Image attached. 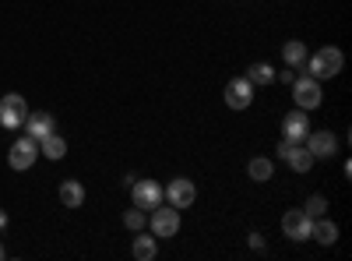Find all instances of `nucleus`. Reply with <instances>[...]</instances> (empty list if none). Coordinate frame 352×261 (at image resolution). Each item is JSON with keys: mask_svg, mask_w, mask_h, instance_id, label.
<instances>
[{"mask_svg": "<svg viewBox=\"0 0 352 261\" xmlns=\"http://www.w3.org/2000/svg\"><path fill=\"white\" fill-rule=\"evenodd\" d=\"M25 134L28 138H46V134H53V117H50V113H28V117H25Z\"/></svg>", "mask_w": 352, "mask_h": 261, "instance_id": "nucleus-13", "label": "nucleus"}, {"mask_svg": "<svg viewBox=\"0 0 352 261\" xmlns=\"http://www.w3.org/2000/svg\"><path fill=\"white\" fill-rule=\"evenodd\" d=\"M250 247L261 251V247H264V237H261V233H250Z\"/></svg>", "mask_w": 352, "mask_h": 261, "instance_id": "nucleus-23", "label": "nucleus"}, {"mask_svg": "<svg viewBox=\"0 0 352 261\" xmlns=\"http://www.w3.org/2000/svg\"><path fill=\"white\" fill-rule=\"evenodd\" d=\"M324 209H328V198H324V194H310V198L303 201V212H307L310 219L324 216Z\"/></svg>", "mask_w": 352, "mask_h": 261, "instance_id": "nucleus-21", "label": "nucleus"}, {"mask_svg": "<svg viewBox=\"0 0 352 261\" xmlns=\"http://www.w3.org/2000/svg\"><path fill=\"white\" fill-rule=\"evenodd\" d=\"M292 99H296V109H317L320 106V85H317V78L303 74V78L292 81Z\"/></svg>", "mask_w": 352, "mask_h": 261, "instance_id": "nucleus-6", "label": "nucleus"}, {"mask_svg": "<svg viewBox=\"0 0 352 261\" xmlns=\"http://www.w3.org/2000/svg\"><path fill=\"white\" fill-rule=\"evenodd\" d=\"M162 198L169 201L173 209H190V205H194V198H197V187H194L187 177H173L169 187L162 191Z\"/></svg>", "mask_w": 352, "mask_h": 261, "instance_id": "nucleus-7", "label": "nucleus"}, {"mask_svg": "<svg viewBox=\"0 0 352 261\" xmlns=\"http://www.w3.org/2000/svg\"><path fill=\"white\" fill-rule=\"evenodd\" d=\"M310 237H314L317 244L331 247V244L338 240V226H335V222H328L324 216H317V219H314V226H310Z\"/></svg>", "mask_w": 352, "mask_h": 261, "instance_id": "nucleus-16", "label": "nucleus"}, {"mask_svg": "<svg viewBox=\"0 0 352 261\" xmlns=\"http://www.w3.org/2000/svg\"><path fill=\"white\" fill-rule=\"evenodd\" d=\"M148 226H152V233L162 237V240L176 237V233H180V209H173V205L162 209V205H155L152 216H148Z\"/></svg>", "mask_w": 352, "mask_h": 261, "instance_id": "nucleus-4", "label": "nucleus"}, {"mask_svg": "<svg viewBox=\"0 0 352 261\" xmlns=\"http://www.w3.org/2000/svg\"><path fill=\"white\" fill-rule=\"evenodd\" d=\"M28 117V103L25 96L11 92V96H0V127H8V131H18Z\"/></svg>", "mask_w": 352, "mask_h": 261, "instance_id": "nucleus-2", "label": "nucleus"}, {"mask_svg": "<svg viewBox=\"0 0 352 261\" xmlns=\"http://www.w3.org/2000/svg\"><path fill=\"white\" fill-rule=\"evenodd\" d=\"M307 74L310 78H317V81H324V78H338L342 74V67H345V56H342V50L338 46H320L317 53H310L307 56Z\"/></svg>", "mask_w": 352, "mask_h": 261, "instance_id": "nucleus-1", "label": "nucleus"}, {"mask_svg": "<svg viewBox=\"0 0 352 261\" xmlns=\"http://www.w3.org/2000/svg\"><path fill=\"white\" fill-rule=\"evenodd\" d=\"M254 103V85L247 78H232L226 85V106L229 109H247Z\"/></svg>", "mask_w": 352, "mask_h": 261, "instance_id": "nucleus-10", "label": "nucleus"}, {"mask_svg": "<svg viewBox=\"0 0 352 261\" xmlns=\"http://www.w3.org/2000/svg\"><path fill=\"white\" fill-rule=\"evenodd\" d=\"M303 141H307V149H310L314 159H331L338 152V138L331 131H310Z\"/></svg>", "mask_w": 352, "mask_h": 261, "instance_id": "nucleus-11", "label": "nucleus"}, {"mask_svg": "<svg viewBox=\"0 0 352 261\" xmlns=\"http://www.w3.org/2000/svg\"><path fill=\"white\" fill-rule=\"evenodd\" d=\"M310 226H314V219L303 209H289L282 216V233L289 240H310Z\"/></svg>", "mask_w": 352, "mask_h": 261, "instance_id": "nucleus-8", "label": "nucleus"}, {"mask_svg": "<svg viewBox=\"0 0 352 261\" xmlns=\"http://www.w3.org/2000/svg\"><path fill=\"white\" fill-rule=\"evenodd\" d=\"M131 254H134L138 261H155V254H159L155 233H152V237H144L141 229H138V233H134V244H131Z\"/></svg>", "mask_w": 352, "mask_h": 261, "instance_id": "nucleus-15", "label": "nucleus"}, {"mask_svg": "<svg viewBox=\"0 0 352 261\" xmlns=\"http://www.w3.org/2000/svg\"><path fill=\"white\" fill-rule=\"evenodd\" d=\"M247 173H250V180L264 184V180H272V177H275V166H272V159L257 156V159H250V163H247Z\"/></svg>", "mask_w": 352, "mask_h": 261, "instance_id": "nucleus-19", "label": "nucleus"}, {"mask_svg": "<svg viewBox=\"0 0 352 261\" xmlns=\"http://www.w3.org/2000/svg\"><path fill=\"white\" fill-rule=\"evenodd\" d=\"M39 159V141L36 138H28V134H21L14 145H11V152H8V163H11V169H32V163Z\"/></svg>", "mask_w": 352, "mask_h": 261, "instance_id": "nucleus-5", "label": "nucleus"}, {"mask_svg": "<svg viewBox=\"0 0 352 261\" xmlns=\"http://www.w3.org/2000/svg\"><path fill=\"white\" fill-rule=\"evenodd\" d=\"M278 159H282V163H289L296 173H310V169H314V163H317L303 141H285V138L278 141Z\"/></svg>", "mask_w": 352, "mask_h": 261, "instance_id": "nucleus-3", "label": "nucleus"}, {"mask_svg": "<svg viewBox=\"0 0 352 261\" xmlns=\"http://www.w3.org/2000/svg\"><path fill=\"white\" fill-rule=\"evenodd\" d=\"M310 134V121H307V109H292L282 117V138L285 141H303Z\"/></svg>", "mask_w": 352, "mask_h": 261, "instance_id": "nucleus-12", "label": "nucleus"}, {"mask_svg": "<svg viewBox=\"0 0 352 261\" xmlns=\"http://www.w3.org/2000/svg\"><path fill=\"white\" fill-rule=\"evenodd\" d=\"M307 56H310V50H307L303 39H289V43L282 46V61H285L292 71H300V67L307 64Z\"/></svg>", "mask_w": 352, "mask_h": 261, "instance_id": "nucleus-14", "label": "nucleus"}, {"mask_svg": "<svg viewBox=\"0 0 352 261\" xmlns=\"http://www.w3.org/2000/svg\"><path fill=\"white\" fill-rule=\"evenodd\" d=\"M247 81H250V85H272V81H275V67L264 64V61H257V64L247 67Z\"/></svg>", "mask_w": 352, "mask_h": 261, "instance_id": "nucleus-20", "label": "nucleus"}, {"mask_svg": "<svg viewBox=\"0 0 352 261\" xmlns=\"http://www.w3.org/2000/svg\"><path fill=\"white\" fill-rule=\"evenodd\" d=\"M282 81H285V85H292V81H296V71H292V67H289V71H282Z\"/></svg>", "mask_w": 352, "mask_h": 261, "instance_id": "nucleus-24", "label": "nucleus"}, {"mask_svg": "<svg viewBox=\"0 0 352 261\" xmlns=\"http://www.w3.org/2000/svg\"><path fill=\"white\" fill-rule=\"evenodd\" d=\"M144 222H148V219H144V212H141L138 205L124 212V226L131 229V233H138V229H144Z\"/></svg>", "mask_w": 352, "mask_h": 261, "instance_id": "nucleus-22", "label": "nucleus"}, {"mask_svg": "<svg viewBox=\"0 0 352 261\" xmlns=\"http://www.w3.org/2000/svg\"><path fill=\"white\" fill-rule=\"evenodd\" d=\"M0 261H4V247H0Z\"/></svg>", "mask_w": 352, "mask_h": 261, "instance_id": "nucleus-26", "label": "nucleus"}, {"mask_svg": "<svg viewBox=\"0 0 352 261\" xmlns=\"http://www.w3.org/2000/svg\"><path fill=\"white\" fill-rule=\"evenodd\" d=\"M39 156H46V159H53V163L64 159V156H67V141L56 134V131L46 134V138H39Z\"/></svg>", "mask_w": 352, "mask_h": 261, "instance_id": "nucleus-17", "label": "nucleus"}, {"mask_svg": "<svg viewBox=\"0 0 352 261\" xmlns=\"http://www.w3.org/2000/svg\"><path fill=\"white\" fill-rule=\"evenodd\" d=\"M60 205L64 209H81L85 205V187L78 180H64L60 184Z\"/></svg>", "mask_w": 352, "mask_h": 261, "instance_id": "nucleus-18", "label": "nucleus"}, {"mask_svg": "<svg viewBox=\"0 0 352 261\" xmlns=\"http://www.w3.org/2000/svg\"><path fill=\"white\" fill-rule=\"evenodd\" d=\"M4 226H8V212H4V209H0V229H4Z\"/></svg>", "mask_w": 352, "mask_h": 261, "instance_id": "nucleus-25", "label": "nucleus"}, {"mask_svg": "<svg viewBox=\"0 0 352 261\" xmlns=\"http://www.w3.org/2000/svg\"><path fill=\"white\" fill-rule=\"evenodd\" d=\"M131 194H134V205L141 212H152L155 205H162V187L155 180H134L131 184Z\"/></svg>", "mask_w": 352, "mask_h": 261, "instance_id": "nucleus-9", "label": "nucleus"}]
</instances>
